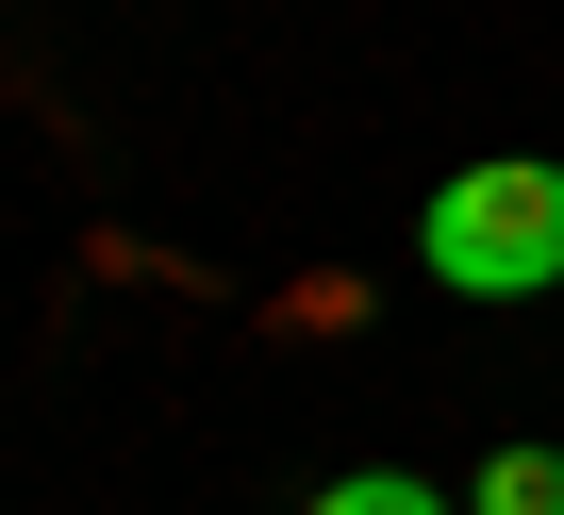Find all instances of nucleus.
<instances>
[{
  "instance_id": "nucleus-2",
  "label": "nucleus",
  "mask_w": 564,
  "mask_h": 515,
  "mask_svg": "<svg viewBox=\"0 0 564 515\" xmlns=\"http://www.w3.org/2000/svg\"><path fill=\"white\" fill-rule=\"evenodd\" d=\"M465 515H564V449H481Z\"/></svg>"
},
{
  "instance_id": "nucleus-3",
  "label": "nucleus",
  "mask_w": 564,
  "mask_h": 515,
  "mask_svg": "<svg viewBox=\"0 0 564 515\" xmlns=\"http://www.w3.org/2000/svg\"><path fill=\"white\" fill-rule=\"evenodd\" d=\"M300 515H465L448 482H415V465H349V482H316Z\"/></svg>"
},
{
  "instance_id": "nucleus-1",
  "label": "nucleus",
  "mask_w": 564,
  "mask_h": 515,
  "mask_svg": "<svg viewBox=\"0 0 564 515\" xmlns=\"http://www.w3.org/2000/svg\"><path fill=\"white\" fill-rule=\"evenodd\" d=\"M415 267H432L448 300H547V283H564V167H531V150L448 167V183L415 200Z\"/></svg>"
}]
</instances>
